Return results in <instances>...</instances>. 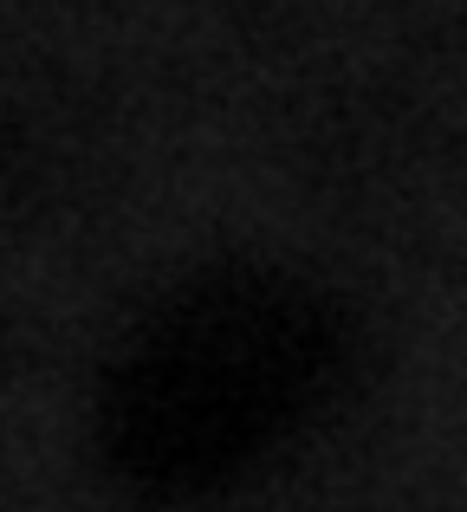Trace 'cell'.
I'll return each mask as SVG.
<instances>
[{"mask_svg":"<svg viewBox=\"0 0 467 512\" xmlns=\"http://www.w3.org/2000/svg\"><path fill=\"white\" fill-rule=\"evenodd\" d=\"M338 318L273 273H215L124 357L104 402L111 454L150 493H208L247 467L338 370Z\"/></svg>","mask_w":467,"mask_h":512,"instance_id":"6da1fadb","label":"cell"}]
</instances>
